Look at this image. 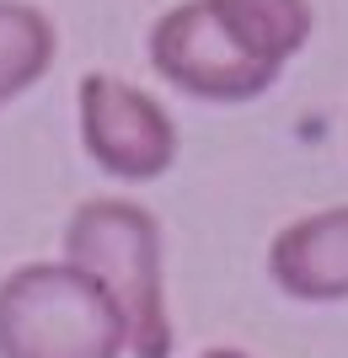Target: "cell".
I'll list each match as a JSON object with an SVG mask.
<instances>
[{
  "label": "cell",
  "instance_id": "1",
  "mask_svg": "<svg viewBox=\"0 0 348 358\" xmlns=\"http://www.w3.org/2000/svg\"><path fill=\"white\" fill-rule=\"evenodd\" d=\"M64 257L113 294L129 331V358H172L177 327L167 305L161 224L134 198H86L64 224Z\"/></svg>",
  "mask_w": 348,
  "mask_h": 358
},
{
  "label": "cell",
  "instance_id": "5",
  "mask_svg": "<svg viewBox=\"0 0 348 358\" xmlns=\"http://www.w3.org/2000/svg\"><path fill=\"white\" fill-rule=\"evenodd\" d=\"M268 278L300 305L348 299V203L300 214L268 241Z\"/></svg>",
  "mask_w": 348,
  "mask_h": 358
},
{
  "label": "cell",
  "instance_id": "4",
  "mask_svg": "<svg viewBox=\"0 0 348 358\" xmlns=\"http://www.w3.org/2000/svg\"><path fill=\"white\" fill-rule=\"evenodd\" d=\"M76 118H81V150L86 161L113 182H161L177 166L182 139L177 123L151 91L129 86L107 70L81 75L76 86Z\"/></svg>",
  "mask_w": 348,
  "mask_h": 358
},
{
  "label": "cell",
  "instance_id": "3",
  "mask_svg": "<svg viewBox=\"0 0 348 358\" xmlns=\"http://www.w3.org/2000/svg\"><path fill=\"white\" fill-rule=\"evenodd\" d=\"M151 70L177 86L182 96L193 102H209V107H242V102H258L279 86V64L246 54L230 27L214 16L209 0H182L172 11L155 16L151 27Z\"/></svg>",
  "mask_w": 348,
  "mask_h": 358
},
{
  "label": "cell",
  "instance_id": "7",
  "mask_svg": "<svg viewBox=\"0 0 348 358\" xmlns=\"http://www.w3.org/2000/svg\"><path fill=\"white\" fill-rule=\"evenodd\" d=\"M214 16L230 27V38L258 54V59L284 70L316 32V11L311 0H209Z\"/></svg>",
  "mask_w": 348,
  "mask_h": 358
},
{
  "label": "cell",
  "instance_id": "6",
  "mask_svg": "<svg viewBox=\"0 0 348 358\" xmlns=\"http://www.w3.org/2000/svg\"><path fill=\"white\" fill-rule=\"evenodd\" d=\"M60 59V27L32 0H0V113L22 102Z\"/></svg>",
  "mask_w": 348,
  "mask_h": 358
},
{
  "label": "cell",
  "instance_id": "2",
  "mask_svg": "<svg viewBox=\"0 0 348 358\" xmlns=\"http://www.w3.org/2000/svg\"><path fill=\"white\" fill-rule=\"evenodd\" d=\"M129 331L81 262H22L0 278V358H123Z\"/></svg>",
  "mask_w": 348,
  "mask_h": 358
},
{
  "label": "cell",
  "instance_id": "8",
  "mask_svg": "<svg viewBox=\"0 0 348 358\" xmlns=\"http://www.w3.org/2000/svg\"><path fill=\"white\" fill-rule=\"evenodd\" d=\"M198 358H252V353H246V348H204Z\"/></svg>",
  "mask_w": 348,
  "mask_h": 358
}]
</instances>
